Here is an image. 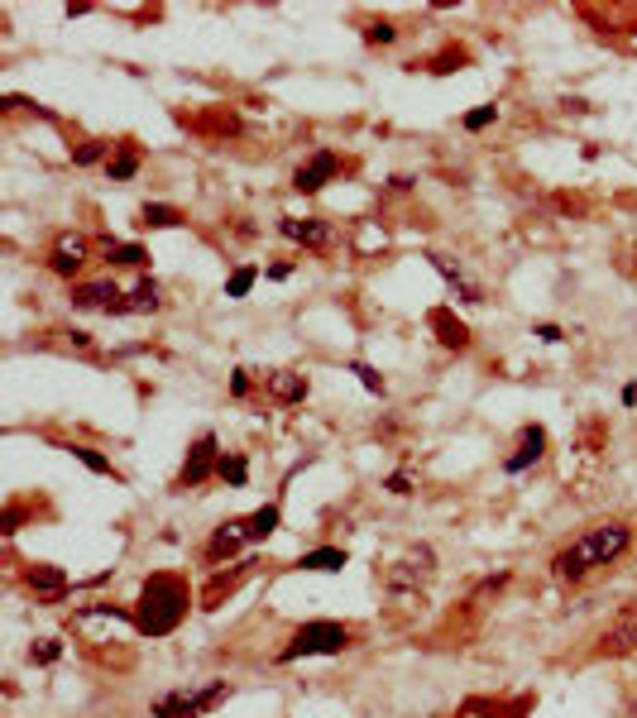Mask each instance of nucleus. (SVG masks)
Segmentation results:
<instances>
[{
  "mask_svg": "<svg viewBox=\"0 0 637 718\" xmlns=\"http://www.w3.org/2000/svg\"><path fill=\"white\" fill-rule=\"evenodd\" d=\"M628 551V527L623 522H604V527H589L585 537H575L565 551H556V575L561 580H585L589 570H599V565H613Z\"/></svg>",
  "mask_w": 637,
  "mask_h": 718,
  "instance_id": "nucleus-1",
  "label": "nucleus"
},
{
  "mask_svg": "<svg viewBox=\"0 0 637 718\" xmlns=\"http://www.w3.org/2000/svg\"><path fill=\"white\" fill-rule=\"evenodd\" d=\"M221 465V445H216V436H197V445L187 451V465H183V475H178V484L187 489V484H202V479H211V469Z\"/></svg>",
  "mask_w": 637,
  "mask_h": 718,
  "instance_id": "nucleus-5",
  "label": "nucleus"
},
{
  "mask_svg": "<svg viewBox=\"0 0 637 718\" xmlns=\"http://www.w3.org/2000/svg\"><path fill=\"white\" fill-rule=\"evenodd\" d=\"M230 393H235V398L250 393V374H245V369H235V374H230Z\"/></svg>",
  "mask_w": 637,
  "mask_h": 718,
  "instance_id": "nucleus-31",
  "label": "nucleus"
},
{
  "mask_svg": "<svg viewBox=\"0 0 637 718\" xmlns=\"http://www.w3.org/2000/svg\"><path fill=\"white\" fill-rule=\"evenodd\" d=\"M278 230L288 235L292 244H302V250H326L331 244V226L326 220H316V216H307V220H278Z\"/></svg>",
  "mask_w": 637,
  "mask_h": 718,
  "instance_id": "nucleus-6",
  "label": "nucleus"
},
{
  "mask_svg": "<svg viewBox=\"0 0 637 718\" xmlns=\"http://www.w3.org/2000/svg\"><path fill=\"white\" fill-rule=\"evenodd\" d=\"M537 336H541V340H551V345H556V340H561V326H537Z\"/></svg>",
  "mask_w": 637,
  "mask_h": 718,
  "instance_id": "nucleus-33",
  "label": "nucleus"
},
{
  "mask_svg": "<svg viewBox=\"0 0 637 718\" xmlns=\"http://www.w3.org/2000/svg\"><path fill=\"white\" fill-rule=\"evenodd\" d=\"M101 158H105V144H101V139H91V144H82L77 154H73L77 168H87V163H101Z\"/></svg>",
  "mask_w": 637,
  "mask_h": 718,
  "instance_id": "nucleus-27",
  "label": "nucleus"
},
{
  "mask_svg": "<svg viewBox=\"0 0 637 718\" xmlns=\"http://www.w3.org/2000/svg\"><path fill=\"white\" fill-rule=\"evenodd\" d=\"M298 565H302V570H340V565H346V551H336V546L307 551V556H302Z\"/></svg>",
  "mask_w": 637,
  "mask_h": 718,
  "instance_id": "nucleus-19",
  "label": "nucleus"
},
{
  "mask_svg": "<svg viewBox=\"0 0 637 718\" xmlns=\"http://www.w3.org/2000/svg\"><path fill=\"white\" fill-rule=\"evenodd\" d=\"M250 537V527L245 522H221L216 532H211V560H221V556H230V551H240V541Z\"/></svg>",
  "mask_w": 637,
  "mask_h": 718,
  "instance_id": "nucleus-14",
  "label": "nucleus"
},
{
  "mask_svg": "<svg viewBox=\"0 0 637 718\" xmlns=\"http://www.w3.org/2000/svg\"><path fill=\"white\" fill-rule=\"evenodd\" d=\"M226 694H230L226 680H211L202 690H173V694H163V699H153V718H202V714L216 709Z\"/></svg>",
  "mask_w": 637,
  "mask_h": 718,
  "instance_id": "nucleus-4",
  "label": "nucleus"
},
{
  "mask_svg": "<svg viewBox=\"0 0 637 718\" xmlns=\"http://www.w3.org/2000/svg\"><path fill=\"white\" fill-rule=\"evenodd\" d=\"M245 527H250V537H268V532L278 527V508H274V503H268V508H259Z\"/></svg>",
  "mask_w": 637,
  "mask_h": 718,
  "instance_id": "nucleus-24",
  "label": "nucleus"
},
{
  "mask_svg": "<svg viewBox=\"0 0 637 718\" xmlns=\"http://www.w3.org/2000/svg\"><path fill=\"white\" fill-rule=\"evenodd\" d=\"M105 259H111V264H120V268H135V264H144V250H139V244H111V254H105Z\"/></svg>",
  "mask_w": 637,
  "mask_h": 718,
  "instance_id": "nucleus-23",
  "label": "nucleus"
},
{
  "mask_svg": "<svg viewBox=\"0 0 637 718\" xmlns=\"http://www.w3.org/2000/svg\"><path fill=\"white\" fill-rule=\"evenodd\" d=\"M58 652H63V646H58L53 637H43L39 646H34V661H39V666H53V661H58Z\"/></svg>",
  "mask_w": 637,
  "mask_h": 718,
  "instance_id": "nucleus-29",
  "label": "nucleus"
},
{
  "mask_svg": "<svg viewBox=\"0 0 637 718\" xmlns=\"http://www.w3.org/2000/svg\"><path fill=\"white\" fill-rule=\"evenodd\" d=\"M144 312H159V288H153L149 278L139 282L135 292H129V302L120 307V316H144Z\"/></svg>",
  "mask_w": 637,
  "mask_h": 718,
  "instance_id": "nucleus-17",
  "label": "nucleus"
},
{
  "mask_svg": "<svg viewBox=\"0 0 637 718\" xmlns=\"http://www.w3.org/2000/svg\"><path fill=\"white\" fill-rule=\"evenodd\" d=\"M82 264H87V240H82V235H63V240L53 244V254H49V268L63 274V278H73Z\"/></svg>",
  "mask_w": 637,
  "mask_h": 718,
  "instance_id": "nucleus-7",
  "label": "nucleus"
},
{
  "mask_svg": "<svg viewBox=\"0 0 637 718\" xmlns=\"http://www.w3.org/2000/svg\"><path fill=\"white\" fill-rule=\"evenodd\" d=\"M541 445H547V431H541V427H523V451L509 460V475H523L527 465H537L541 460Z\"/></svg>",
  "mask_w": 637,
  "mask_h": 718,
  "instance_id": "nucleus-13",
  "label": "nucleus"
},
{
  "mask_svg": "<svg viewBox=\"0 0 637 718\" xmlns=\"http://www.w3.org/2000/svg\"><path fill=\"white\" fill-rule=\"evenodd\" d=\"M25 584H29L34 594H43V598H63L67 594V575L58 570V565H29Z\"/></svg>",
  "mask_w": 637,
  "mask_h": 718,
  "instance_id": "nucleus-10",
  "label": "nucleus"
},
{
  "mask_svg": "<svg viewBox=\"0 0 637 718\" xmlns=\"http://www.w3.org/2000/svg\"><path fill=\"white\" fill-rule=\"evenodd\" d=\"M350 646V632L340 622H307V628L292 632V642L278 652V661H302V656H340Z\"/></svg>",
  "mask_w": 637,
  "mask_h": 718,
  "instance_id": "nucleus-3",
  "label": "nucleus"
},
{
  "mask_svg": "<svg viewBox=\"0 0 637 718\" xmlns=\"http://www.w3.org/2000/svg\"><path fill=\"white\" fill-rule=\"evenodd\" d=\"M431 259V268H436V274H441L446 282H451V288L460 292V302H479V288H475V282H470L465 274H460V268L451 264V259H441V254H427Z\"/></svg>",
  "mask_w": 637,
  "mask_h": 718,
  "instance_id": "nucleus-15",
  "label": "nucleus"
},
{
  "mask_svg": "<svg viewBox=\"0 0 637 718\" xmlns=\"http://www.w3.org/2000/svg\"><path fill=\"white\" fill-rule=\"evenodd\" d=\"M73 455L91 469V475H111V479H115V469H111V460H105L101 451H91V445H73Z\"/></svg>",
  "mask_w": 637,
  "mask_h": 718,
  "instance_id": "nucleus-22",
  "label": "nucleus"
},
{
  "mask_svg": "<svg viewBox=\"0 0 637 718\" xmlns=\"http://www.w3.org/2000/svg\"><path fill=\"white\" fill-rule=\"evenodd\" d=\"M73 302L87 312H115L120 316V292H115V282H82V288H73Z\"/></svg>",
  "mask_w": 637,
  "mask_h": 718,
  "instance_id": "nucleus-8",
  "label": "nucleus"
},
{
  "mask_svg": "<svg viewBox=\"0 0 637 718\" xmlns=\"http://www.w3.org/2000/svg\"><path fill=\"white\" fill-rule=\"evenodd\" d=\"M135 173H139V158L129 154V149H125V154H115V158H105V178H111V182H129Z\"/></svg>",
  "mask_w": 637,
  "mask_h": 718,
  "instance_id": "nucleus-21",
  "label": "nucleus"
},
{
  "mask_svg": "<svg viewBox=\"0 0 637 718\" xmlns=\"http://www.w3.org/2000/svg\"><path fill=\"white\" fill-rule=\"evenodd\" d=\"M254 278H259V268H235L230 282H226V297H245V292L254 288Z\"/></svg>",
  "mask_w": 637,
  "mask_h": 718,
  "instance_id": "nucleus-25",
  "label": "nucleus"
},
{
  "mask_svg": "<svg viewBox=\"0 0 637 718\" xmlns=\"http://www.w3.org/2000/svg\"><path fill=\"white\" fill-rule=\"evenodd\" d=\"M336 178V154H312V163H307V168H298V178H292V187H298V192H322L326 182Z\"/></svg>",
  "mask_w": 637,
  "mask_h": 718,
  "instance_id": "nucleus-9",
  "label": "nucleus"
},
{
  "mask_svg": "<svg viewBox=\"0 0 637 718\" xmlns=\"http://www.w3.org/2000/svg\"><path fill=\"white\" fill-rule=\"evenodd\" d=\"M139 226L173 230V226H183V211H178V206H163V202H149L144 211H139Z\"/></svg>",
  "mask_w": 637,
  "mask_h": 718,
  "instance_id": "nucleus-16",
  "label": "nucleus"
},
{
  "mask_svg": "<svg viewBox=\"0 0 637 718\" xmlns=\"http://www.w3.org/2000/svg\"><path fill=\"white\" fill-rule=\"evenodd\" d=\"M268 393H274L278 403H302V398L312 393V383H307L302 374H292V369H274L268 374Z\"/></svg>",
  "mask_w": 637,
  "mask_h": 718,
  "instance_id": "nucleus-11",
  "label": "nucleus"
},
{
  "mask_svg": "<svg viewBox=\"0 0 637 718\" xmlns=\"http://www.w3.org/2000/svg\"><path fill=\"white\" fill-rule=\"evenodd\" d=\"M350 374H355V379H360L364 388H369V393H384V379L369 369V364H350Z\"/></svg>",
  "mask_w": 637,
  "mask_h": 718,
  "instance_id": "nucleus-28",
  "label": "nucleus"
},
{
  "mask_svg": "<svg viewBox=\"0 0 637 718\" xmlns=\"http://www.w3.org/2000/svg\"><path fill=\"white\" fill-rule=\"evenodd\" d=\"M216 475L226 479V484H245V479H250V460H245V455H226V451H221Z\"/></svg>",
  "mask_w": 637,
  "mask_h": 718,
  "instance_id": "nucleus-20",
  "label": "nucleus"
},
{
  "mask_svg": "<svg viewBox=\"0 0 637 718\" xmlns=\"http://www.w3.org/2000/svg\"><path fill=\"white\" fill-rule=\"evenodd\" d=\"M187 614V590L173 575H149L144 594H139V618L135 628L149 632V637H163V632L178 628V618Z\"/></svg>",
  "mask_w": 637,
  "mask_h": 718,
  "instance_id": "nucleus-2",
  "label": "nucleus"
},
{
  "mask_svg": "<svg viewBox=\"0 0 637 718\" xmlns=\"http://www.w3.org/2000/svg\"><path fill=\"white\" fill-rule=\"evenodd\" d=\"M637 646V614H623L618 628L604 632V642H599V656H623Z\"/></svg>",
  "mask_w": 637,
  "mask_h": 718,
  "instance_id": "nucleus-12",
  "label": "nucleus"
},
{
  "mask_svg": "<svg viewBox=\"0 0 637 718\" xmlns=\"http://www.w3.org/2000/svg\"><path fill=\"white\" fill-rule=\"evenodd\" d=\"M493 120H499V105H479V111L465 115V129H470V135H479V129H489Z\"/></svg>",
  "mask_w": 637,
  "mask_h": 718,
  "instance_id": "nucleus-26",
  "label": "nucleus"
},
{
  "mask_svg": "<svg viewBox=\"0 0 637 718\" xmlns=\"http://www.w3.org/2000/svg\"><path fill=\"white\" fill-rule=\"evenodd\" d=\"M393 25H388V19H379V25H369V43H393Z\"/></svg>",
  "mask_w": 637,
  "mask_h": 718,
  "instance_id": "nucleus-30",
  "label": "nucleus"
},
{
  "mask_svg": "<svg viewBox=\"0 0 637 718\" xmlns=\"http://www.w3.org/2000/svg\"><path fill=\"white\" fill-rule=\"evenodd\" d=\"M388 489H393V493H412V479L398 469V475H388Z\"/></svg>",
  "mask_w": 637,
  "mask_h": 718,
  "instance_id": "nucleus-32",
  "label": "nucleus"
},
{
  "mask_svg": "<svg viewBox=\"0 0 637 718\" xmlns=\"http://www.w3.org/2000/svg\"><path fill=\"white\" fill-rule=\"evenodd\" d=\"M431 326L441 331V345H451V350H465L470 345V331L460 321H451V312H431Z\"/></svg>",
  "mask_w": 637,
  "mask_h": 718,
  "instance_id": "nucleus-18",
  "label": "nucleus"
}]
</instances>
